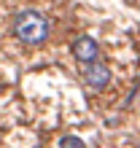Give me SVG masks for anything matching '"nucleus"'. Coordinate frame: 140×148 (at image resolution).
<instances>
[{"label": "nucleus", "instance_id": "1", "mask_svg": "<svg viewBox=\"0 0 140 148\" xmlns=\"http://www.w3.org/2000/svg\"><path fill=\"white\" fill-rule=\"evenodd\" d=\"M14 35L27 46H38L49 38V19L40 11H19L14 16Z\"/></svg>", "mask_w": 140, "mask_h": 148}, {"label": "nucleus", "instance_id": "2", "mask_svg": "<svg viewBox=\"0 0 140 148\" xmlns=\"http://www.w3.org/2000/svg\"><path fill=\"white\" fill-rule=\"evenodd\" d=\"M81 78H84V86L86 89H92V92H102V89H108L110 86V67L102 62V59H97V62H92V65H81Z\"/></svg>", "mask_w": 140, "mask_h": 148}, {"label": "nucleus", "instance_id": "3", "mask_svg": "<svg viewBox=\"0 0 140 148\" xmlns=\"http://www.w3.org/2000/svg\"><path fill=\"white\" fill-rule=\"evenodd\" d=\"M73 57L78 65H92L100 59V46L92 35H78L73 40Z\"/></svg>", "mask_w": 140, "mask_h": 148}, {"label": "nucleus", "instance_id": "4", "mask_svg": "<svg viewBox=\"0 0 140 148\" xmlns=\"http://www.w3.org/2000/svg\"><path fill=\"white\" fill-rule=\"evenodd\" d=\"M57 148H86V143H84L78 135H65L62 140L57 143Z\"/></svg>", "mask_w": 140, "mask_h": 148}]
</instances>
